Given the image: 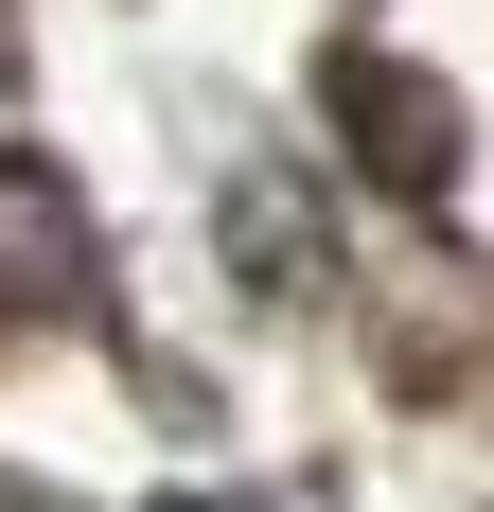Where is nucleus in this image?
I'll return each mask as SVG.
<instances>
[{"label": "nucleus", "mask_w": 494, "mask_h": 512, "mask_svg": "<svg viewBox=\"0 0 494 512\" xmlns=\"http://www.w3.org/2000/svg\"><path fill=\"white\" fill-rule=\"evenodd\" d=\"M336 124L371 142V177H406V195L459 177V106L424 89V71H389V53H336Z\"/></svg>", "instance_id": "nucleus-1"}, {"label": "nucleus", "mask_w": 494, "mask_h": 512, "mask_svg": "<svg viewBox=\"0 0 494 512\" xmlns=\"http://www.w3.org/2000/svg\"><path fill=\"white\" fill-rule=\"evenodd\" d=\"M71 265H89V212H71V177H36V159H0V283H36V301H71Z\"/></svg>", "instance_id": "nucleus-2"}]
</instances>
